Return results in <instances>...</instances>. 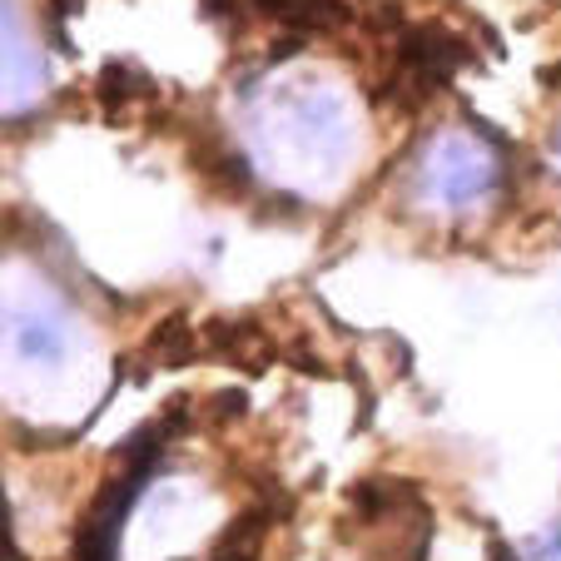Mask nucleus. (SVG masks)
Listing matches in <instances>:
<instances>
[{
    "instance_id": "1",
    "label": "nucleus",
    "mask_w": 561,
    "mask_h": 561,
    "mask_svg": "<svg viewBox=\"0 0 561 561\" xmlns=\"http://www.w3.org/2000/svg\"><path fill=\"white\" fill-rule=\"evenodd\" d=\"M492 180H497V170H492L488 149H477L472 139H443L423 164V194L433 204H447V209L482 199Z\"/></svg>"
},
{
    "instance_id": "2",
    "label": "nucleus",
    "mask_w": 561,
    "mask_h": 561,
    "mask_svg": "<svg viewBox=\"0 0 561 561\" xmlns=\"http://www.w3.org/2000/svg\"><path fill=\"white\" fill-rule=\"evenodd\" d=\"M190 358H194V329H184V318L159 323V329L149 333V343L139 348V358H135V378H145L149 363L170 368V363H190Z\"/></svg>"
},
{
    "instance_id": "3",
    "label": "nucleus",
    "mask_w": 561,
    "mask_h": 561,
    "mask_svg": "<svg viewBox=\"0 0 561 561\" xmlns=\"http://www.w3.org/2000/svg\"><path fill=\"white\" fill-rule=\"evenodd\" d=\"M264 512H244V517H233L229 531H224L219 541H214L209 561H254L259 551V537H264Z\"/></svg>"
},
{
    "instance_id": "4",
    "label": "nucleus",
    "mask_w": 561,
    "mask_h": 561,
    "mask_svg": "<svg viewBox=\"0 0 561 561\" xmlns=\"http://www.w3.org/2000/svg\"><path fill=\"white\" fill-rule=\"evenodd\" d=\"M209 403H214V413H219V417H239V408H244V392H214Z\"/></svg>"
}]
</instances>
